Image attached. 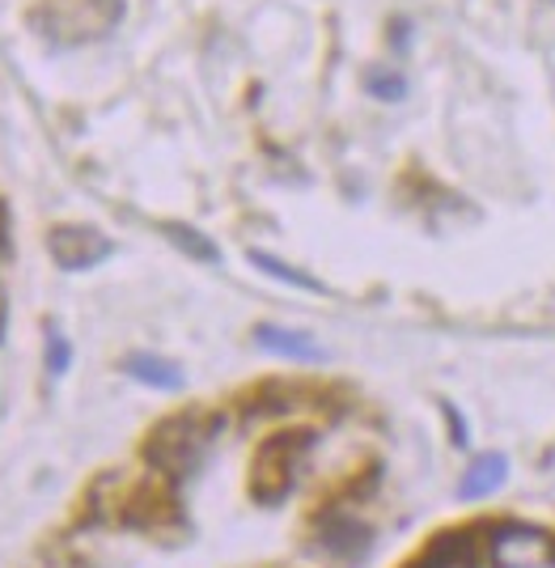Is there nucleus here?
<instances>
[{"label": "nucleus", "mask_w": 555, "mask_h": 568, "mask_svg": "<svg viewBox=\"0 0 555 568\" xmlns=\"http://www.w3.org/2000/svg\"><path fill=\"white\" fill-rule=\"evenodd\" d=\"M487 556L496 568H547L555 560V544L547 530L526 521H505L487 535Z\"/></svg>", "instance_id": "obj_3"}, {"label": "nucleus", "mask_w": 555, "mask_h": 568, "mask_svg": "<svg viewBox=\"0 0 555 568\" xmlns=\"http://www.w3.org/2000/svg\"><path fill=\"white\" fill-rule=\"evenodd\" d=\"M166 234L174 237V246H183L187 255H195L199 263H217L220 251L208 242V237L199 234V230H187V225H166Z\"/></svg>", "instance_id": "obj_11"}, {"label": "nucleus", "mask_w": 555, "mask_h": 568, "mask_svg": "<svg viewBox=\"0 0 555 568\" xmlns=\"http://www.w3.org/2000/svg\"><path fill=\"white\" fill-rule=\"evenodd\" d=\"M123 369L132 374L136 382H145L153 390H183V369L166 361V356H153V353H132L123 361Z\"/></svg>", "instance_id": "obj_6"}, {"label": "nucleus", "mask_w": 555, "mask_h": 568, "mask_svg": "<svg viewBox=\"0 0 555 568\" xmlns=\"http://www.w3.org/2000/svg\"><path fill=\"white\" fill-rule=\"evenodd\" d=\"M471 544H475V535H441L420 560H411L408 568H459L471 560Z\"/></svg>", "instance_id": "obj_9"}, {"label": "nucleus", "mask_w": 555, "mask_h": 568, "mask_svg": "<svg viewBox=\"0 0 555 568\" xmlns=\"http://www.w3.org/2000/svg\"><path fill=\"white\" fill-rule=\"evenodd\" d=\"M306 454H310V433H280L264 442V450L255 454V467H250V497L259 505H280L292 493Z\"/></svg>", "instance_id": "obj_2"}, {"label": "nucleus", "mask_w": 555, "mask_h": 568, "mask_svg": "<svg viewBox=\"0 0 555 568\" xmlns=\"http://www.w3.org/2000/svg\"><path fill=\"white\" fill-rule=\"evenodd\" d=\"M220 433V416L192 407V412H178L148 433L145 458L148 467L166 479H187L195 475V467L204 463V454L213 446V437Z\"/></svg>", "instance_id": "obj_1"}, {"label": "nucleus", "mask_w": 555, "mask_h": 568, "mask_svg": "<svg viewBox=\"0 0 555 568\" xmlns=\"http://www.w3.org/2000/svg\"><path fill=\"white\" fill-rule=\"evenodd\" d=\"M250 263H255V267H264L267 276H276V281L306 288V293H327V284H318L315 276H306V272H297V267H289V263H280L276 255H267V251H250Z\"/></svg>", "instance_id": "obj_10"}, {"label": "nucleus", "mask_w": 555, "mask_h": 568, "mask_svg": "<svg viewBox=\"0 0 555 568\" xmlns=\"http://www.w3.org/2000/svg\"><path fill=\"white\" fill-rule=\"evenodd\" d=\"M48 251L64 272H85V267H94L111 255V242L97 230H85V225H60V230H51Z\"/></svg>", "instance_id": "obj_4"}, {"label": "nucleus", "mask_w": 555, "mask_h": 568, "mask_svg": "<svg viewBox=\"0 0 555 568\" xmlns=\"http://www.w3.org/2000/svg\"><path fill=\"white\" fill-rule=\"evenodd\" d=\"M508 475V463L501 458V454H480L475 463H471V471H466V479L459 484V497L462 500H483L492 497L501 484H505Z\"/></svg>", "instance_id": "obj_7"}, {"label": "nucleus", "mask_w": 555, "mask_h": 568, "mask_svg": "<svg viewBox=\"0 0 555 568\" xmlns=\"http://www.w3.org/2000/svg\"><path fill=\"white\" fill-rule=\"evenodd\" d=\"M255 339H259V348L285 356V361H297V365H322L327 361V348H318L306 332H289V327L264 323V327H255Z\"/></svg>", "instance_id": "obj_5"}, {"label": "nucleus", "mask_w": 555, "mask_h": 568, "mask_svg": "<svg viewBox=\"0 0 555 568\" xmlns=\"http://www.w3.org/2000/svg\"><path fill=\"white\" fill-rule=\"evenodd\" d=\"M441 412H445V420H450V433H454V446H466V425H462L459 407H454V403H441Z\"/></svg>", "instance_id": "obj_13"}, {"label": "nucleus", "mask_w": 555, "mask_h": 568, "mask_svg": "<svg viewBox=\"0 0 555 568\" xmlns=\"http://www.w3.org/2000/svg\"><path fill=\"white\" fill-rule=\"evenodd\" d=\"M69 365H73V348H69V339L60 332L48 335V369L51 378H60V374H69Z\"/></svg>", "instance_id": "obj_12"}, {"label": "nucleus", "mask_w": 555, "mask_h": 568, "mask_svg": "<svg viewBox=\"0 0 555 568\" xmlns=\"http://www.w3.org/2000/svg\"><path fill=\"white\" fill-rule=\"evenodd\" d=\"M364 547H369V530L357 518L331 514V518L322 521V551H331V556H361Z\"/></svg>", "instance_id": "obj_8"}]
</instances>
